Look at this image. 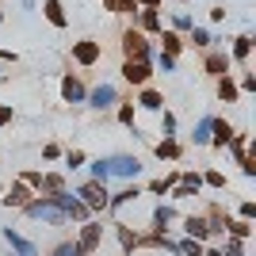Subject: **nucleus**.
Masks as SVG:
<instances>
[{"label":"nucleus","instance_id":"nucleus-1","mask_svg":"<svg viewBox=\"0 0 256 256\" xmlns=\"http://www.w3.org/2000/svg\"><path fill=\"white\" fill-rule=\"evenodd\" d=\"M23 214L31 218V222H42V226H54V230H62V226H69L65 222V214L54 206V199L50 195H34L31 203L23 206Z\"/></svg>","mask_w":256,"mask_h":256},{"label":"nucleus","instance_id":"nucleus-2","mask_svg":"<svg viewBox=\"0 0 256 256\" xmlns=\"http://www.w3.org/2000/svg\"><path fill=\"white\" fill-rule=\"evenodd\" d=\"M73 195L88 206V214H92V218H96V214H107V199H111L107 184H100V180H84V184H76V188H73Z\"/></svg>","mask_w":256,"mask_h":256},{"label":"nucleus","instance_id":"nucleus-3","mask_svg":"<svg viewBox=\"0 0 256 256\" xmlns=\"http://www.w3.org/2000/svg\"><path fill=\"white\" fill-rule=\"evenodd\" d=\"M107 164V180H138L142 176V160L134 157V153H111V157H104Z\"/></svg>","mask_w":256,"mask_h":256},{"label":"nucleus","instance_id":"nucleus-4","mask_svg":"<svg viewBox=\"0 0 256 256\" xmlns=\"http://www.w3.org/2000/svg\"><path fill=\"white\" fill-rule=\"evenodd\" d=\"M150 58H153L150 34H142L138 27H126L122 31V62H150Z\"/></svg>","mask_w":256,"mask_h":256},{"label":"nucleus","instance_id":"nucleus-5","mask_svg":"<svg viewBox=\"0 0 256 256\" xmlns=\"http://www.w3.org/2000/svg\"><path fill=\"white\" fill-rule=\"evenodd\" d=\"M76 248L84 256H96L100 245H104V222H96V218H88V222H80V234L73 237Z\"/></svg>","mask_w":256,"mask_h":256},{"label":"nucleus","instance_id":"nucleus-6","mask_svg":"<svg viewBox=\"0 0 256 256\" xmlns=\"http://www.w3.org/2000/svg\"><path fill=\"white\" fill-rule=\"evenodd\" d=\"M50 199H54V206L65 214V222H88V218H92V214H88V206L80 203L69 188H65V192H58V195H50Z\"/></svg>","mask_w":256,"mask_h":256},{"label":"nucleus","instance_id":"nucleus-7","mask_svg":"<svg viewBox=\"0 0 256 256\" xmlns=\"http://www.w3.org/2000/svg\"><path fill=\"white\" fill-rule=\"evenodd\" d=\"M84 104L92 107V111H111V107L118 104V88L115 84H96V88H88V96H84Z\"/></svg>","mask_w":256,"mask_h":256},{"label":"nucleus","instance_id":"nucleus-8","mask_svg":"<svg viewBox=\"0 0 256 256\" xmlns=\"http://www.w3.org/2000/svg\"><path fill=\"white\" fill-rule=\"evenodd\" d=\"M100 58H104V46H100L96 38H80V42H73V62L80 65V69H92Z\"/></svg>","mask_w":256,"mask_h":256},{"label":"nucleus","instance_id":"nucleus-9","mask_svg":"<svg viewBox=\"0 0 256 256\" xmlns=\"http://www.w3.org/2000/svg\"><path fill=\"white\" fill-rule=\"evenodd\" d=\"M172 222H176V206L172 203H157L150 210V234H168Z\"/></svg>","mask_w":256,"mask_h":256},{"label":"nucleus","instance_id":"nucleus-10","mask_svg":"<svg viewBox=\"0 0 256 256\" xmlns=\"http://www.w3.org/2000/svg\"><path fill=\"white\" fill-rule=\"evenodd\" d=\"M150 76H153L150 62H122V80H126V84L146 88V84H150Z\"/></svg>","mask_w":256,"mask_h":256},{"label":"nucleus","instance_id":"nucleus-11","mask_svg":"<svg viewBox=\"0 0 256 256\" xmlns=\"http://www.w3.org/2000/svg\"><path fill=\"white\" fill-rule=\"evenodd\" d=\"M31 199H34V188H27L20 176H16V180H12V188L4 192V206H16V210H23Z\"/></svg>","mask_w":256,"mask_h":256},{"label":"nucleus","instance_id":"nucleus-12","mask_svg":"<svg viewBox=\"0 0 256 256\" xmlns=\"http://www.w3.org/2000/svg\"><path fill=\"white\" fill-rule=\"evenodd\" d=\"M4 241H8V248L16 256H38V245H34L31 237H23L20 230H12V226H4Z\"/></svg>","mask_w":256,"mask_h":256},{"label":"nucleus","instance_id":"nucleus-13","mask_svg":"<svg viewBox=\"0 0 256 256\" xmlns=\"http://www.w3.org/2000/svg\"><path fill=\"white\" fill-rule=\"evenodd\" d=\"M84 96H88L84 80H80L76 73H65L62 76V100H65V104H84Z\"/></svg>","mask_w":256,"mask_h":256},{"label":"nucleus","instance_id":"nucleus-14","mask_svg":"<svg viewBox=\"0 0 256 256\" xmlns=\"http://www.w3.org/2000/svg\"><path fill=\"white\" fill-rule=\"evenodd\" d=\"M142 195H146V192H142L138 184L130 180V184H126V188H122V192H115V195H111V199H107V210L115 214V210H122V206H130V203H138Z\"/></svg>","mask_w":256,"mask_h":256},{"label":"nucleus","instance_id":"nucleus-15","mask_svg":"<svg viewBox=\"0 0 256 256\" xmlns=\"http://www.w3.org/2000/svg\"><path fill=\"white\" fill-rule=\"evenodd\" d=\"M134 27H138L142 34H160V31H164L160 12H150V8H138V12H134Z\"/></svg>","mask_w":256,"mask_h":256},{"label":"nucleus","instance_id":"nucleus-16","mask_svg":"<svg viewBox=\"0 0 256 256\" xmlns=\"http://www.w3.org/2000/svg\"><path fill=\"white\" fill-rule=\"evenodd\" d=\"M230 65H234V62H230V54H226V50H206V58H203V69L214 76V80L230 73Z\"/></svg>","mask_w":256,"mask_h":256},{"label":"nucleus","instance_id":"nucleus-17","mask_svg":"<svg viewBox=\"0 0 256 256\" xmlns=\"http://www.w3.org/2000/svg\"><path fill=\"white\" fill-rule=\"evenodd\" d=\"M184 237H192V241H210V226H206V218L203 214H188L184 218Z\"/></svg>","mask_w":256,"mask_h":256},{"label":"nucleus","instance_id":"nucleus-18","mask_svg":"<svg viewBox=\"0 0 256 256\" xmlns=\"http://www.w3.org/2000/svg\"><path fill=\"white\" fill-rule=\"evenodd\" d=\"M42 16H46L50 27H58V31L69 27V16H65V4H62V0H42Z\"/></svg>","mask_w":256,"mask_h":256},{"label":"nucleus","instance_id":"nucleus-19","mask_svg":"<svg viewBox=\"0 0 256 256\" xmlns=\"http://www.w3.org/2000/svg\"><path fill=\"white\" fill-rule=\"evenodd\" d=\"M234 134H237V130L230 126L226 118H218V115H214V130H210V142H206V146H214V150H226V146L234 142Z\"/></svg>","mask_w":256,"mask_h":256},{"label":"nucleus","instance_id":"nucleus-20","mask_svg":"<svg viewBox=\"0 0 256 256\" xmlns=\"http://www.w3.org/2000/svg\"><path fill=\"white\" fill-rule=\"evenodd\" d=\"M65 188H69V180H65L62 172H42L34 192H38V195H58V192H65Z\"/></svg>","mask_w":256,"mask_h":256},{"label":"nucleus","instance_id":"nucleus-21","mask_svg":"<svg viewBox=\"0 0 256 256\" xmlns=\"http://www.w3.org/2000/svg\"><path fill=\"white\" fill-rule=\"evenodd\" d=\"M134 104H138L142 111H153V115H160V111H164V96H160L157 88H150V84L138 92V100H134Z\"/></svg>","mask_w":256,"mask_h":256},{"label":"nucleus","instance_id":"nucleus-22","mask_svg":"<svg viewBox=\"0 0 256 256\" xmlns=\"http://www.w3.org/2000/svg\"><path fill=\"white\" fill-rule=\"evenodd\" d=\"M214 42H218V38H214L206 27H199V23H195L192 31H188V38H184V46H195V50H214Z\"/></svg>","mask_w":256,"mask_h":256},{"label":"nucleus","instance_id":"nucleus-23","mask_svg":"<svg viewBox=\"0 0 256 256\" xmlns=\"http://www.w3.org/2000/svg\"><path fill=\"white\" fill-rule=\"evenodd\" d=\"M157 38H160V54H168V58H180V54H184V34H176V31H160Z\"/></svg>","mask_w":256,"mask_h":256},{"label":"nucleus","instance_id":"nucleus-24","mask_svg":"<svg viewBox=\"0 0 256 256\" xmlns=\"http://www.w3.org/2000/svg\"><path fill=\"white\" fill-rule=\"evenodd\" d=\"M248 54H252V34H237L234 46H230V62H248Z\"/></svg>","mask_w":256,"mask_h":256},{"label":"nucleus","instance_id":"nucleus-25","mask_svg":"<svg viewBox=\"0 0 256 256\" xmlns=\"http://www.w3.org/2000/svg\"><path fill=\"white\" fill-rule=\"evenodd\" d=\"M210 130H214V115H203L192 126V142H195V146H206V142H210Z\"/></svg>","mask_w":256,"mask_h":256},{"label":"nucleus","instance_id":"nucleus-26","mask_svg":"<svg viewBox=\"0 0 256 256\" xmlns=\"http://www.w3.org/2000/svg\"><path fill=\"white\" fill-rule=\"evenodd\" d=\"M237 96H241V92H237V80L230 73L226 76H218V100H222V104H237Z\"/></svg>","mask_w":256,"mask_h":256},{"label":"nucleus","instance_id":"nucleus-27","mask_svg":"<svg viewBox=\"0 0 256 256\" xmlns=\"http://www.w3.org/2000/svg\"><path fill=\"white\" fill-rule=\"evenodd\" d=\"M115 234H118L122 252H134V248H138V241H142V234H134V230H130V226H122V222H115Z\"/></svg>","mask_w":256,"mask_h":256},{"label":"nucleus","instance_id":"nucleus-28","mask_svg":"<svg viewBox=\"0 0 256 256\" xmlns=\"http://www.w3.org/2000/svg\"><path fill=\"white\" fill-rule=\"evenodd\" d=\"M153 153H157V157L160 160H180V142H176V138H164V142H157V146H153Z\"/></svg>","mask_w":256,"mask_h":256},{"label":"nucleus","instance_id":"nucleus-29","mask_svg":"<svg viewBox=\"0 0 256 256\" xmlns=\"http://www.w3.org/2000/svg\"><path fill=\"white\" fill-rule=\"evenodd\" d=\"M203 252H206L203 241H192V237H180V241H176V256H203Z\"/></svg>","mask_w":256,"mask_h":256},{"label":"nucleus","instance_id":"nucleus-30","mask_svg":"<svg viewBox=\"0 0 256 256\" xmlns=\"http://www.w3.org/2000/svg\"><path fill=\"white\" fill-rule=\"evenodd\" d=\"M226 150L234 153V160H237V164H241V160H248V134H234V142H230Z\"/></svg>","mask_w":256,"mask_h":256},{"label":"nucleus","instance_id":"nucleus-31","mask_svg":"<svg viewBox=\"0 0 256 256\" xmlns=\"http://www.w3.org/2000/svg\"><path fill=\"white\" fill-rule=\"evenodd\" d=\"M176 176H180V172H168V176H160V180H150V188H146V192H150V195H168L172 184H176Z\"/></svg>","mask_w":256,"mask_h":256},{"label":"nucleus","instance_id":"nucleus-32","mask_svg":"<svg viewBox=\"0 0 256 256\" xmlns=\"http://www.w3.org/2000/svg\"><path fill=\"white\" fill-rule=\"evenodd\" d=\"M118 122H122V126H130V130H138V107L134 104H118Z\"/></svg>","mask_w":256,"mask_h":256},{"label":"nucleus","instance_id":"nucleus-33","mask_svg":"<svg viewBox=\"0 0 256 256\" xmlns=\"http://www.w3.org/2000/svg\"><path fill=\"white\" fill-rule=\"evenodd\" d=\"M195 27V16H188V12H172V27L168 31H176V34H188Z\"/></svg>","mask_w":256,"mask_h":256},{"label":"nucleus","instance_id":"nucleus-34","mask_svg":"<svg viewBox=\"0 0 256 256\" xmlns=\"http://www.w3.org/2000/svg\"><path fill=\"white\" fill-rule=\"evenodd\" d=\"M248 234H252V222H241V218H230V226H226V237H237V241H245Z\"/></svg>","mask_w":256,"mask_h":256},{"label":"nucleus","instance_id":"nucleus-35","mask_svg":"<svg viewBox=\"0 0 256 256\" xmlns=\"http://www.w3.org/2000/svg\"><path fill=\"white\" fill-rule=\"evenodd\" d=\"M62 160H65V168H69V172H76V168H84V164H88L84 150H69V153H62Z\"/></svg>","mask_w":256,"mask_h":256},{"label":"nucleus","instance_id":"nucleus-36","mask_svg":"<svg viewBox=\"0 0 256 256\" xmlns=\"http://www.w3.org/2000/svg\"><path fill=\"white\" fill-rule=\"evenodd\" d=\"M199 176H203V188H214V192H222V188H226V176L218 168H206V172H199Z\"/></svg>","mask_w":256,"mask_h":256},{"label":"nucleus","instance_id":"nucleus-37","mask_svg":"<svg viewBox=\"0 0 256 256\" xmlns=\"http://www.w3.org/2000/svg\"><path fill=\"white\" fill-rule=\"evenodd\" d=\"M104 4L115 12V16H134V12H138V4H134V0H104Z\"/></svg>","mask_w":256,"mask_h":256},{"label":"nucleus","instance_id":"nucleus-38","mask_svg":"<svg viewBox=\"0 0 256 256\" xmlns=\"http://www.w3.org/2000/svg\"><path fill=\"white\" fill-rule=\"evenodd\" d=\"M160 134H164V138H176V115H172V111H160Z\"/></svg>","mask_w":256,"mask_h":256},{"label":"nucleus","instance_id":"nucleus-39","mask_svg":"<svg viewBox=\"0 0 256 256\" xmlns=\"http://www.w3.org/2000/svg\"><path fill=\"white\" fill-rule=\"evenodd\" d=\"M50 256H84L80 252V248H76V241H58V245H54V252Z\"/></svg>","mask_w":256,"mask_h":256},{"label":"nucleus","instance_id":"nucleus-40","mask_svg":"<svg viewBox=\"0 0 256 256\" xmlns=\"http://www.w3.org/2000/svg\"><path fill=\"white\" fill-rule=\"evenodd\" d=\"M153 62H157V69H160V73H176V58H168V54H157Z\"/></svg>","mask_w":256,"mask_h":256},{"label":"nucleus","instance_id":"nucleus-41","mask_svg":"<svg viewBox=\"0 0 256 256\" xmlns=\"http://www.w3.org/2000/svg\"><path fill=\"white\" fill-rule=\"evenodd\" d=\"M237 218H241V222H252V218H256V203H252V199H245V203H241Z\"/></svg>","mask_w":256,"mask_h":256},{"label":"nucleus","instance_id":"nucleus-42","mask_svg":"<svg viewBox=\"0 0 256 256\" xmlns=\"http://www.w3.org/2000/svg\"><path fill=\"white\" fill-rule=\"evenodd\" d=\"M42 157L46 160H62V146H58V142H46V146H42Z\"/></svg>","mask_w":256,"mask_h":256},{"label":"nucleus","instance_id":"nucleus-43","mask_svg":"<svg viewBox=\"0 0 256 256\" xmlns=\"http://www.w3.org/2000/svg\"><path fill=\"white\" fill-rule=\"evenodd\" d=\"M237 92H256V76H252V73H241V84H237Z\"/></svg>","mask_w":256,"mask_h":256},{"label":"nucleus","instance_id":"nucleus-44","mask_svg":"<svg viewBox=\"0 0 256 256\" xmlns=\"http://www.w3.org/2000/svg\"><path fill=\"white\" fill-rule=\"evenodd\" d=\"M12 118H16V111H12V104H0V126H8Z\"/></svg>","mask_w":256,"mask_h":256},{"label":"nucleus","instance_id":"nucleus-45","mask_svg":"<svg viewBox=\"0 0 256 256\" xmlns=\"http://www.w3.org/2000/svg\"><path fill=\"white\" fill-rule=\"evenodd\" d=\"M134 4H138V8H150V12H160L164 0H134Z\"/></svg>","mask_w":256,"mask_h":256},{"label":"nucleus","instance_id":"nucleus-46","mask_svg":"<svg viewBox=\"0 0 256 256\" xmlns=\"http://www.w3.org/2000/svg\"><path fill=\"white\" fill-rule=\"evenodd\" d=\"M226 20V8H222V4H214V8H210V23H222Z\"/></svg>","mask_w":256,"mask_h":256},{"label":"nucleus","instance_id":"nucleus-47","mask_svg":"<svg viewBox=\"0 0 256 256\" xmlns=\"http://www.w3.org/2000/svg\"><path fill=\"white\" fill-rule=\"evenodd\" d=\"M241 172H245V176H256V160H252V157L241 160Z\"/></svg>","mask_w":256,"mask_h":256},{"label":"nucleus","instance_id":"nucleus-48","mask_svg":"<svg viewBox=\"0 0 256 256\" xmlns=\"http://www.w3.org/2000/svg\"><path fill=\"white\" fill-rule=\"evenodd\" d=\"M0 62H12V65H16V62H20V54H16V50H0Z\"/></svg>","mask_w":256,"mask_h":256},{"label":"nucleus","instance_id":"nucleus-49","mask_svg":"<svg viewBox=\"0 0 256 256\" xmlns=\"http://www.w3.org/2000/svg\"><path fill=\"white\" fill-rule=\"evenodd\" d=\"M20 4H23V8H27V12H34V8H38V4H34V0H20Z\"/></svg>","mask_w":256,"mask_h":256},{"label":"nucleus","instance_id":"nucleus-50","mask_svg":"<svg viewBox=\"0 0 256 256\" xmlns=\"http://www.w3.org/2000/svg\"><path fill=\"white\" fill-rule=\"evenodd\" d=\"M0 23H4V12H0Z\"/></svg>","mask_w":256,"mask_h":256},{"label":"nucleus","instance_id":"nucleus-51","mask_svg":"<svg viewBox=\"0 0 256 256\" xmlns=\"http://www.w3.org/2000/svg\"><path fill=\"white\" fill-rule=\"evenodd\" d=\"M0 76H4V69H0Z\"/></svg>","mask_w":256,"mask_h":256},{"label":"nucleus","instance_id":"nucleus-52","mask_svg":"<svg viewBox=\"0 0 256 256\" xmlns=\"http://www.w3.org/2000/svg\"><path fill=\"white\" fill-rule=\"evenodd\" d=\"M12 256H16V252H12Z\"/></svg>","mask_w":256,"mask_h":256}]
</instances>
